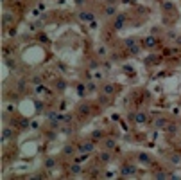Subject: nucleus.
I'll return each instance as SVG.
<instances>
[{
	"mask_svg": "<svg viewBox=\"0 0 181 180\" xmlns=\"http://www.w3.org/2000/svg\"><path fill=\"white\" fill-rule=\"evenodd\" d=\"M61 155H65V157H72V155H75V148H74L72 144H66V146L61 150Z\"/></svg>",
	"mask_w": 181,
	"mask_h": 180,
	"instance_id": "obj_5",
	"label": "nucleus"
},
{
	"mask_svg": "<svg viewBox=\"0 0 181 180\" xmlns=\"http://www.w3.org/2000/svg\"><path fill=\"white\" fill-rule=\"evenodd\" d=\"M165 176H167V175H165L163 171H162V173H156V178H165Z\"/></svg>",
	"mask_w": 181,
	"mask_h": 180,
	"instance_id": "obj_29",
	"label": "nucleus"
},
{
	"mask_svg": "<svg viewBox=\"0 0 181 180\" xmlns=\"http://www.w3.org/2000/svg\"><path fill=\"white\" fill-rule=\"evenodd\" d=\"M154 45H156V38L154 36L145 38V47H154Z\"/></svg>",
	"mask_w": 181,
	"mask_h": 180,
	"instance_id": "obj_17",
	"label": "nucleus"
},
{
	"mask_svg": "<svg viewBox=\"0 0 181 180\" xmlns=\"http://www.w3.org/2000/svg\"><path fill=\"white\" fill-rule=\"evenodd\" d=\"M124 43H126V47H127V49L134 47V45H138V41L134 40V38H126V41H124Z\"/></svg>",
	"mask_w": 181,
	"mask_h": 180,
	"instance_id": "obj_15",
	"label": "nucleus"
},
{
	"mask_svg": "<svg viewBox=\"0 0 181 180\" xmlns=\"http://www.w3.org/2000/svg\"><path fill=\"white\" fill-rule=\"evenodd\" d=\"M115 13H117V7H115V6L104 7V15H106V16H115Z\"/></svg>",
	"mask_w": 181,
	"mask_h": 180,
	"instance_id": "obj_9",
	"label": "nucleus"
},
{
	"mask_svg": "<svg viewBox=\"0 0 181 180\" xmlns=\"http://www.w3.org/2000/svg\"><path fill=\"white\" fill-rule=\"evenodd\" d=\"M165 124H167V121H165L163 117H162V119H156V121H154V126H156V128H165Z\"/></svg>",
	"mask_w": 181,
	"mask_h": 180,
	"instance_id": "obj_18",
	"label": "nucleus"
},
{
	"mask_svg": "<svg viewBox=\"0 0 181 180\" xmlns=\"http://www.w3.org/2000/svg\"><path fill=\"white\" fill-rule=\"evenodd\" d=\"M11 22H13V16H11V15H4V16H2V24H4V25L11 24Z\"/></svg>",
	"mask_w": 181,
	"mask_h": 180,
	"instance_id": "obj_19",
	"label": "nucleus"
},
{
	"mask_svg": "<svg viewBox=\"0 0 181 180\" xmlns=\"http://www.w3.org/2000/svg\"><path fill=\"white\" fill-rule=\"evenodd\" d=\"M167 130H169L170 133H174V131L177 130V126H176V124H169V128H167Z\"/></svg>",
	"mask_w": 181,
	"mask_h": 180,
	"instance_id": "obj_27",
	"label": "nucleus"
},
{
	"mask_svg": "<svg viewBox=\"0 0 181 180\" xmlns=\"http://www.w3.org/2000/svg\"><path fill=\"white\" fill-rule=\"evenodd\" d=\"M13 137V131H11V128H4V131H2V141L6 142V141H9Z\"/></svg>",
	"mask_w": 181,
	"mask_h": 180,
	"instance_id": "obj_11",
	"label": "nucleus"
},
{
	"mask_svg": "<svg viewBox=\"0 0 181 180\" xmlns=\"http://www.w3.org/2000/svg\"><path fill=\"white\" fill-rule=\"evenodd\" d=\"M99 160H101V162H104V164H108V162L111 160V153H109V151H101Z\"/></svg>",
	"mask_w": 181,
	"mask_h": 180,
	"instance_id": "obj_8",
	"label": "nucleus"
},
{
	"mask_svg": "<svg viewBox=\"0 0 181 180\" xmlns=\"http://www.w3.org/2000/svg\"><path fill=\"white\" fill-rule=\"evenodd\" d=\"M102 94L108 96V97H111L113 94H115V85H113V83H104L102 85Z\"/></svg>",
	"mask_w": 181,
	"mask_h": 180,
	"instance_id": "obj_2",
	"label": "nucleus"
},
{
	"mask_svg": "<svg viewBox=\"0 0 181 180\" xmlns=\"http://www.w3.org/2000/svg\"><path fill=\"white\" fill-rule=\"evenodd\" d=\"M172 162H174V164H179V162H181V157H172Z\"/></svg>",
	"mask_w": 181,
	"mask_h": 180,
	"instance_id": "obj_28",
	"label": "nucleus"
},
{
	"mask_svg": "<svg viewBox=\"0 0 181 180\" xmlns=\"http://www.w3.org/2000/svg\"><path fill=\"white\" fill-rule=\"evenodd\" d=\"M129 52H131V54H138V52H140V47H138V45H134V47L129 49Z\"/></svg>",
	"mask_w": 181,
	"mask_h": 180,
	"instance_id": "obj_23",
	"label": "nucleus"
},
{
	"mask_svg": "<svg viewBox=\"0 0 181 180\" xmlns=\"http://www.w3.org/2000/svg\"><path fill=\"white\" fill-rule=\"evenodd\" d=\"M131 119L136 123V124H144V123L147 121V114H145V112H138V114L131 115Z\"/></svg>",
	"mask_w": 181,
	"mask_h": 180,
	"instance_id": "obj_3",
	"label": "nucleus"
},
{
	"mask_svg": "<svg viewBox=\"0 0 181 180\" xmlns=\"http://www.w3.org/2000/svg\"><path fill=\"white\" fill-rule=\"evenodd\" d=\"M65 86H66L65 81H57V83H56V88H57V90H65Z\"/></svg>",
	"mask_w": 181,
	"mask_h": 180,
	"instance_id": "obj_24",
	"label": "nucleus"
},
{
	"mask_svg": "<svg viewBox=\"0 0 181 180\" xmlns=\"http://www.w3.org/2000/svg\"><path fill=\"white\" fill-rule=\"evenodd\" d=\"M32 85H41V78L40 76H34L32 78Z\"/></svg>",
	"mask_w": 181,
	"mask_h": 180,
	"instance_id": "obj_25",
	"label": "nucleus"
},
{
	"mask_svg": "<svg viewBox=\"0 0 181 180\" xmlns=\"http://www.w3.org/2000/svg\"><path fill=\"white\" fill-rule=\"evenodd\" d=\"M95 150V142L90 139V141H84L83 144H81V153H92Z\"/></svg>",
	"mask_w": 181,
	"mask_h": 180,
	"instance_id": "obj_1",
	"label": "nucleus"
},
{
	"mask_svg": "<svg viewBox=\"0 0 181 180\" xmlns=\"http://www.w3.org/2000/svg\"><path fill=\"white\" fill-rule=\"evenodd\" d=\"M97 54H99V56H106V54H108V49H106V47H99V49H97Z\"/></svg>",
	"mask_w": 181,
	"mask_h": 180,
	"instance_id": "obj_22",
	"label": "nucleus"
},
{
	"mask_svg": "<svg viewBox=\"0 0 181 180\" xmlns=\"http://www.w3.org/2000/svg\"><path fill=\"white\" fill-rule=\"evenodd\" d=\"M138 159H140V162H144V164H151V157L145 155V153H140V155H138Z\"/></svg>",
	"mask_w": 181,
	"mask_h": 180,
	"instance_id": "obj_16",
	"label": "nucleus"
},
{
	"mask_svg": "<svg viewBox=\"0 0 181 180\" xmlns=\"http://www.w3.org/2000/svg\"><path fill=\"white\" fill-rule=\"evenodd\" d=\"M79 18H81L83 22H93L95 15H93V13H88V11H81V13H79Z\"/></svg>",
	"mask_w": 181,
	"mask_h": 180,
	"instance_id": "obj_6",
	"label": "nucleus"
},
{
	"mask_svg": "<svg viewBox=\"0 0 181 180\" xmlns=\"http://www.w3.org/2000/svg\"><path fill=\"white\" fill-rule=\"evenodd\" d=\"M81 169H83V168H81L79 162H75V164L70 166V173H72V175H81Z\"/></svg>",
	"mask_w": 181,
	"mask_h": 180,
	"instance_id": "obj_12",
	"label": "nucleus"
},
{
	"mask_svg": "<svg viewBox=\"0 0 181 180\" xmlns=\"http://www.w3.org/2000/svg\"><path fill=\"white\" fill-rule=\"evenodd\" d=\"M86 88H88V92H95V90H97V86H95V83H93V81L86 83Z\"/></svg>",
	"mask_w": 181,
	"mask_h": 180,
	"instance_id": "obj_20",
	"label": "nucleus"
},
{
	"mask_svg": "<svg viewBox=\"0 0 181 180\" xmlns=\"http://www.w3.org/2000/svg\"><path fill=\"white\" fill-rule=\"evenodd\" d=\"M134 173H136V168L129 166V164H126L124 169H122V176H134Z\"/></svg>",
	"mask_w": 181,
	"mask_h": 180,
	"instance_id": "obj_4",
	"label": "nucleus"
},
{
	"mask_svg": "<svg viewBox=\"0 0 181 180\" xmlns=\"http://www.w3.org/2000/svg\"><path fill=\"white\" fill-rule=\"evenodd\" d=\"M79 114H83V115H86V114H90V105L88 103H83V105H79Z\"/></svg>",
	"mask_w": 181,
	"mask_h": 180,
	"instance_id": "obj_10",
	"label": "nucleus"
},
{
	"mask_svg": "<svg viewBox=\"0 0 181 180\" xmlns=\"http://www.w3.org/2000/svg\"><path fill=\"white\" fill-rule=\"evenodd\" d=\"M18 88H20V90H24V88H25V81H24V79H20V81H18Z\"/></svg>",
	"mask_w": 181,
	"mask_h": 180,
	"instance_id": "obj_26",
	"label": "nucleus"
},
{
	"mask_svg": "<svg viewBox=\"0 0 181 180\" xmlns=\"http://www.w3.org/2000/svg\"><path fill=\"white\" fill-rule=\"evenodd\" d=\"M106 148H108V150H113V148H115V139H108V141H106Z\"/></svg>",
	"mask_w": 181,
	"mask_h": 180,
	"instance_id": "obj_21",
	"label": "nucleus"
},
{
	"mask_svg": "<svg viewBox=\"0 0 181 180\" xmlns=\"http://www.w3.org/2000/svg\"><path fill=\"white\" fill-rule=\"evenodd\" d=\"M90 139H92L93 142H99V139H102V131H101V130H95V131L92 133V137H90Z\"/></svg>",
	"mask_w": 181,
	"mask_h": 180,
	"instance_id": "obj_13",
	"label": "nucleus"
},
{
	"mask_svg": "<svg viewBox=\"0 0 181 180\" xmlns=\"http://www.w3.org/2000/svg\"><path fill=\"white\" fill-rule=\"evenodd\" d=\"M124 24H126V16H124V15H120V16H117V18H115V22H113V27H115V29H122V27H124Z\"/></svg>",
	"mask_w": 181,
	"mask_h": 180,
	"instance_id": "obj_7",
	"label": "nucleus"
},
{
	"mask_svg": "<svg viewBox=\"0 0 181 180\" xmlns=\"http://www.w3.org/2000/svg\"><path fill=\"white\" fill-rule=\"evenodd\" d=\"M45 168H47V169H54L56 168V160L52 159V157H49V159L45 160Z\"/></svg>",
	"mask_w": 181,
	"mask_h": 180,
	"instance_id": "obj_14",
	"label": "nucleus"
}]
</instances>
